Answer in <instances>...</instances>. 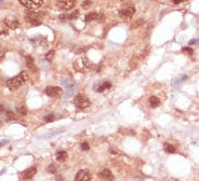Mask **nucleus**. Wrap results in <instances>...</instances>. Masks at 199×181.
I'll return each mask as SVG.
<instances>
[{
  "label": "nucleus",
  "instance_id": "nucleus-39",
  "mask_svg": "<svg viewBox=\"0 0 199 181\" xmlns=\"http://www.w3.org/2000/svg\"><path fill=\"white\" fill-rule=\"evenodd\" d=\"M124 1H127V0H124Z\"/></svg>",
  "mask_w": 199,
  "mask_h": 181
},
{
  "label": "nucleus",
  "instance_id": "nucleus-16",
  "mask_svg": "<svg viewBox=\"0 0 199 181\" xmlns=\"http://www.w3.org/2000/svg\"><path fill=\"white\" fill-rule=\"evenodd\" d=\"M26 65L27 67L31 69V70L33 71H37V66L35 65V62H34V58L31 57V56H29V55H27L26 56Z\"/></svg>",
  "mask_w": 199,
  "mask_h": 181
},
{
  "label": "nucleus",
  "instance_id": "nucleus-25",
  "mask_svg": "<svg viewBox=\"0 0 199 181\" xmlns=\"http://www.w3.org/2000/svg\"><path fill=\"white\" fill-rule=\"evenodd\" d=\"M54 55H55V52L52 50V51H50V52H48V53L46 54V59H47L48 62H52L54 58Z\"/></svg>",
  "mask_w": 199,
  "mask_h": 181
},
{
  "label": "nucleus",
  "instance_id": "nucleus-8",
  "mask_svg": "<svg viewBox=\"0 0 199 181\" xmlns=\"http://www.w3.org/2000/svg\"><path fill=\"white\" fill-rule=\"evenodd\" d=\"M44 93L50 97H60L62 95V88L58 86H47L44 89Z\"/></svg>",
  "mask_w": 199,
  "mask_h": 181
},
{
  "label": "nucleus",
  "instance_id": "nucleus-31",
  "mask_svg": "<svg viewBox=\"0 0 199 181\" xmlns=\"http://www.w3.org/2000/svg\"><path fill=\"white\" fill-rule=\"evenodd\" d=\"M89 148H90V146H89L88 142H82L81 143V150L82 151H88Z\"/></svg>",
  "mask_w": 199,
  "mask_h": 181
},
{
  "label": "nucleus",
  "instance_id": "nucleus-9",
  "mask_svg": "<svg viewBox=\"0 0 199 181\" xmlns=\"http://www.w3.org/2000/svg\"><path fill=\"white\" fill-rule=\"evenodd\" d=\"M90 179H91V175L87 169L79 170L75 177V181H90Z\"/></svg>",
  "mask_w": 199,
  "mask_h": 181
},
{
  "label": "nucleus",
  "instance_id": "nucleus-26",
  "mask_svg": "<svg viewBox=\"0 0 199 181\" xmlns=\"http://www.w3.org/2000/svg\"><path fill=\"white\" fill-rule=\"evenodd\" d=\"M54 120H55V115L53 114V113H51V114H48L44 116V121L46 122H48V123H50V122H53Z\"/></svg>",
  "mask_w": 199,
  "mask_h": 181
},
{
  "label": "nucleus",
  "instance_id": "nucleus-24",
  "mask_svg": "<svg viewBox=\"0 0 199 181\" xmlns=\"http://www.w3.org/2000/svg\"><path fill=\"white\" fill-rule=\"evenodd\" d=\"M5 118H7V120H15L16 119V116H15V114L13 113V111L11 110H7L5 111Z\"/></svg>",
  "mask_w": 199,
  "mask_h": 181
},
{
  "label": "nucleus",
  "instance_id": "nucleus-3",
  "mask_svg": "<svg viewBox=\"0 0 199 181\" xmlns=\"http://www.w3.org/2000/svg\"><path fill=\"white\" fill-rule=\"evenodd\" d=\"M74 68L79 72H86L91 69V63L86 57H79L75 63H74Z\"/></svg>",
  "mask_w": 199,
  "mask_h": 181
},
{
  "label": "nucleus",
  "instance_id": "nucleus-21",
  "mask_svg": "<svg viewBox=\"0 0 199 181\" xmlns=\"http://www.w3.org/2000/svg\"><path fill=\"white\" fill-rule=\"evenodd\" d=\"M164 151L167 152V153H174L175 151H177V149H175V147L172 146L171 143H164Z\"/></svg>",
  "mask_w": 199,
  "mask_h": 181
},
{
  "label": "nucleus",
  "instance_id": "nucleus-7",
  "mask_svg": "<svg viewBox=\"0 0 199 181\" xmlns=\"http://www.w3.org/2000/svg\"><path fill=\"white\" fill-rule=\"evenodd\" d=\"M76 3V0H58V8L62 11H68L74 8Z\"/></svg>",
  "mask_w": 199,
  "mask_h": 181
},
{
  "label": "nucleus",
  "instance_id": "nucleus-1",
  "mask_svg": "<svg viewBox=\"0 0 199 181\" xmlns=\"http://www.w3.org/2000/svg\"><path fill=\"white\" fill-rule=\"evenodd\" d=\"M28 80V75H27L25 71H22L20 72V75H18L16 77H14L12 79H9L8 82H7V86L9 89L11 91H14L16 88L21 87L23 84L26 82Z\"/></svg>",
  "mask_w": 199,
  "mask_h": 181
},
{
  "label": "nucleus",
  "instance_id": "nucleus-28",
  "mask_svg": "<svg viewBox=\"0 0 199 181\" xmlns=\"http://www.w3.org/2000/svg\"><path fill=\"white\" fill-rule=\"evenodd\" d=\"M182 51H183L184 53L188 54L189 56H192V55H193V53H194L193 49H192V48H188V46H187V48H186V46H185V48H183V49H182Z\"/></svg>",
  "mask_w": 199,
  "mask_h": 181
},
{
  "label": "nucleus",
  "instance_id": "nucleus-4",
  "mask_svg": "<svg viewBox=\"0 0 199 181\" xmlns=\"http://www.w3.org/2000/svg\"><path fill=\"white\" fill-rule=\"evenodd\" d=\"M74 104L77 108L79 109H84L87 107L90 106V100L88 99V97L84 95V94H78L75 98H74Z\"/></svg>",
  "mask_w": 199,
  "mask_h": 181
},
{
  "label": "nucleus",
  "instance_id": "nucleus-17",
  "mask_svg": "<svg viewBox=\"0 0 199 181\" xmlns=\"http://www.w3.org/2000/svg\"><path fill=\"white\" fill-rule=\"evenodd\" d=\"M77 85L76 84H73V85H71L69 87L66 88V91H65V97L66 98H69L71 97L74 94L76 93V91H77Z\"/></svg>",
  "mask_w": 199,
  "mask_h": 181
},
{
  "label": "nucleus",
  "instance_id": "nucleus-30",
  "mask_svg": "<svg viewBox=\"0 0 199 181\" xmlns=\"http://www.w3.org/2000/svg\"><path fill=\"white\" fill-rule=\"evenodd\" d=\"M143 23H144V21H143V20H139V21H137V23H134L132 26H131V28H132V29H133V28H137V27L140 26V25H142Z\"/></svg>",
  "mask_w": 199,
  "mask_h": 181
},
{
  "label": "nucleus",
  "instance_id": "nucleus-14",
  "mask_svg": "<svg viewBox=\"0 0 199 181\" xmlns=\"http://www.w3.org/2000/svg\"><path fill=\"white\" fill-rule=\"evenodd\" d=\"M111 86V83L109 81H104L101 84H98L97 87H95V91L98 92V93H103V92H105L107 89H109Z\"/></svg>",
  "mask_w": 199,
  "mask_h": 181
},
{
  "label": "nucleus",
  "instance_id": "nucleus-34",
  "mask_svg": "<svg viewBox=\"0 0 199 181\" xmlns=\"http://www.w3.org/2000/svg\"><path fill=\"white\" fill-rule=\"evenodd\" d=\"M199 41L198 40H192V41H189V44H194V43H198Z\"/></svg>",
  "mask_w": 199,
  "mask_h": 181
},
{
  "label": "nucleus",
  "instance_id": "nucleus-22",
  "mask_svg": "<svg viewBox=\"0 0 199 181\" xmlns=\"http://www.w3.org/2000/svg\"><path fill=\"white\" fill-rule=\"evenodd\" d=\"M16 110H18L20 115H26V113H27L26 108H25V106H23V105H18V108H16Z\"/></svg>",
  "mask_w": 199,
  "mask_h": 181
},
{
  "label": "nucleus",
  "instance_id": "nucleus-32",
  "mask_svg": "<svg viewBox=\"0 0 199 181\" xmlns=\"http://www.w3.org/2000/svg\"><path fill=\"white\" fill-rule=\"evenodd\" d=\"M5 108L3 106H1V105H0V114H3V113H5Z\"/></svg>",
  "mask_w": 199,
  "mask_h": 181
},
{
  "label": "nucleus",
  "instance_id": "nucleus-38",
  "mask_svg": "<svg viewBox=\"0 0 199 181\" xmlns=\"http://www.w3.org/2000/svg\"><path fill=\"white\" fill-rule=\"evenodd\" d=\"M0 125H1V120H0Z\"/></svg>",
  "mask_w": 199,
  "mask_h": 181
},
{
  "label": "nucleus",
  "instance_id": "nucleus-2",
  "mask_svg": "<svg viewBox=\"0 0 199 181\" xmlns=\"http://www.w3.org/2000/svg\"><path fill=\"white\" fill-rule=\"evenodd\" d=\"M25 20L26 22H28L31 25H34V26H38L42 23V15L37 12H34V11H31V10H27L25 12Z\"/></svg>",
  "mask_w": 199,
  "mask_h": 181
},
{
  "label": "nucleus",
  "instance_id": "nucleus-19",
  "mask_svg": "<svg viewBox=\"0 0 199 181\" xmlns=\"http://www.w3.org/2000/svg\"><path fill=\"white\" fill-rule=\"evenodd\" d=\"M149 104H151V108H157L160 105V99L156 96H151L149 97Z\"/></svg>",
  "mask_w": 199,
  "mask_h": 181
},
{
  "label": "nucleus",
  "instance_id": "nucleus-18",
  "mask_svg": "<svg viewBox=\"0 0 199 181\" xmlns=\"http://www.w3.org/2000/svg\"><path fill=\"white\" fill-rule=\"evenodd\" d=\"M56 159H58V162H64L65 159H67V153L66 151H58L56 152Z\"/></svg>",
  "mask_w": 199,
  "mask_h": 181
},
{
  "label": "nucleus",
  "instance_id": "nucleus-35",
  "mask_svg": "<svg viewBox=\"0 0 199 181\" xmlns=\"http://www.w3.org/2000/svg\"><path fill=\"white\" fill-rule=\"evenodd\" d=\"M5 56V52H0V58H2Z\"/></svg>",
  "mask_w": 199,
  "mask_h": 181
},
{
  "label": "nucleus",
  "instance_id": "nucleus-6",
  "mask_svg": "<svg viewBox=\"0 0 199 181\" xmlns=\"http://www.w3.org/2000/svg\"><path fill=\"white\" fill-rule=\"evenodd\" d=\"M18 1L29 10L38 9L42 5V0H18Z\"/></svg>",
  "mask_w": 199,
  "mask_h": 181
},
{
  "label": "nucleus",
  "instance_id": "nucleus-27",
  "mask_svg": "<svg viewBox=\"0 0 199 181\" xmlns=\"http://www.w3.org/2000/svg\"><path fill=\"white\" fill-rule=\"evenodd\" d=\"M48 172L50 174H56V167L54 166V164H50L48 166Z\"/></svg>",
  "mask_w": 199,
  "mask_h": 181
},
{
  "label": "nucleus",
  "instance_id": "nucleus-12",
  "mask_svg": "<svg viewBox=\"0 0 199 181\" xmlns=\"http://www.w3.org/2000/svg\"><path fill=\"white\" fill-rule=\"evenodd\" d=\"M98 176L101 177L102 179H104V180H106V181H113V180H114V175H113L111 170H109V169H107V168H104L102 172L98 174Z\"/></svg>",
  "mask_w": 199,
  "mask_h": 181
},
{
  "label": "nucleus",
  "instance_id": "nucleus-20",
  "mask_svg": "<svg viewBox=\"0 0 199 181\" xmlns=\"http://www.w3.org/2000/svg\"><path fill=\"white\" fill-rule=\"evenodd\" d=\"M61 83H62L63 86H65V88L69 87L71 85L75 84V83H74V81H73L71 78H68V77H65V78H63L62 81H61Z\"/></svg>",
  "mask_w": 199,
  "mask_h": 181
},
{
  "label": "nucleus",
  "instance_id": "nucleus-36",
  "mask_svg": "<svg viewBox=\"0 0 199 181\" xmlns=\"http://www.w3.org/2000/svg\"><path fill=\"white\" fill-rule=\"evenodd\" d=\"M62 179H63L62 176H58V180H62Z\"/></svg>",
  "mask_w": 199,
  "mask_h": 181
},
{
  "label": "nucleus",
  "instance_id": "nucleus-33",
  "mask_svg": "<svg viewBox=\"0 0 199 181\" xmlns=\"http://www.w3.org/2000/svg\"><path fill=\"white\" fill-rule=\"evenodd\" d=\"M184 1H186V0H172V2L174 5H179V3H181V2H184Z\"/></svg>",
  "mask_w": 199,
  "mask_h": 181
},
{
  "label": "nucleus",
  "instance_id": "nucleus-37",
  "mask_svg": "<svg viewBox=\"0 0 199 181\" xmlns=\"http://www.w3.org/2000/svg\"><path fill=\"white\" fill-rule=\"evenodd\" d=\"M3 3V0H0V5H2Z\"/></svg>",
  "mask_w": 199,
  "mask_h": 181
},
{
  "label": "nucleus",
  "instance_id": "nucleus-10",
  "mask_svg": "<svg viewBox=\"0 0 199 181\" xmlns=\"http://www.w3.org/2000/svg\"><path fill=\"white\" fill-rule=\"evenodd\" d=\"M104 15L102 13H97V12H91V13L87 14L86 16V22H93V21H100L103 22L104 21Z\"/></svg>",
  "mask_w": 199,
  "mask_h": 181
},
{
  "label": "nucleus",
  "instance_id": "nucleus-5",
  "mask_svg": "<svg viewBox=\"0 0 199 181\" xmlns=\"http://www.w3.org/2000/svg\"><path fill=\"white\" fill-rule=\"evenodd\" d=\"M134 13H135V8L132 7V5H129V7H127V8H124V9L119 11L120 17L122 18V20H124V21L131 20L132 16L134 15Z\"/></svg>",
  "mask_w": 199,
  "mask_h": 181
},
{
  "label": "nucleus",
  "instance_id": "nucleus-23",
  "mask_svg": "<svg viewBox=\"0 0 199 181\" xmlns=\"http://www.w3.org/2000/svg\"><path fill=\"white\" fill-rule=\"evenodd\" d=\"M66 15V20H74V18H77L78 16H79V11L78 10H76V11H74L73 13L71 14H65Z\"/></svg>",
  "mask_w": 199,
  "mask_h": 181
},
{
  "label": "nucleus",
  "instance_id": "nucleus-15",
  "mask_svg": "<svg viewBox=\"0 0 199 181\" xmlns=\"http://www.w3.org/2000/svg\"><path fill=\"white\" fill-rule=\"evenodd\" d=\"M187 80V75H179L177 78H175V79L172 80V82H171V84H172L173 87H177V86H180L184 81H186Z\"/></svg>",
  "mask_w": 199,
  "mask_h": 181
},
{
  "label": "nucleus",
  "instance_id": "nucleus-11",
  "mask_svg": "<svg viewBox=\"0 0 199 181\" xmlns=\"http://www.w3.org/2000/svg\"><path fill=\"white\" fill-rule=\"evenodd\" d=\"M36 172H37L36 167L27 168L26 170H24V172L21 174V178H22V179H31V178H33V177L35 176Z\"/></svg>",
  "mask_w": 199,
  "mask_h": 181
},
{
  "label": "nucleus",
  "instance_id": "nucleus-13",
  "mask_svg": "<svg viewBox=\"0 0 199 181\" xmlns=\"http://www.w3.org/2000/svg\"><path fill=\"white\" fill-rule=\"evenodd\" d=\"M5 23L10 29H16V28L20 26V22H18L16 18H13V17L7 18L5 21Z\"/></svg>",
  "mask_w": 199,
  "mask_h": 181
},
{
  "label": "nucleus",
  "instance_id": "nucleus-29",
  "mask_svg": "<svg viewBox=\"0 0 199 181\" xmlns=\"http://www.w3.org/2000/svg\"><path fill=\"white\" fill-rule=\"evenodd\" d=\"M91 5H92L91 0H84V2H82V8L84 9H89L91 7Z\"/></svg>",
  "mask_w": 199,
  "mask_h": 181
}]
</instances>
